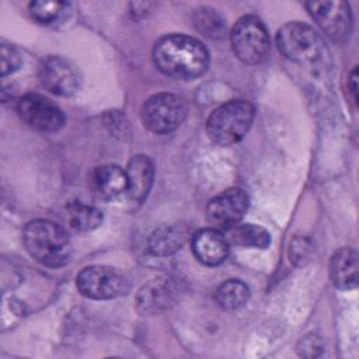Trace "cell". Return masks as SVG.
Listing matches in <instances>:
<instances>
[{"instance_id": "7", "label": "cell", "mask_w": 359, "mask_h": 359, "mask_svg": "<svg viewBox=\"0 0 359 359\" xmlns=\"http://www.w3.org/2000/svg\"><path fill=\"white\" fill-rule=\"evenodd\" d=\"M79 292L95 300H108L125 294L129 290V280L123 272L108 265H91L77 275Z\"/></svg>"}, {"instance_id": "24", "label": "cell", "mask_w": 359, "mask_h": 359, "mask_svg": "<svg viewBox=\"0 0 359 359\" xmlns=\"http://www.w3.org/2000/svg\"><path fill=\"white\" fill-rule=\"evenodd\" d=\"M302 344H303V348H302V351H300V355H306L307 351H311V352H310V356H316V355H317L316 349H321V348H323L321 341H320L318 337H316V335H307V337L302 341Z\"/></svg>"}, {"instance_id": "12", "label": "cell", "mask_w": 359, "mask_h": 359, "mask_svg": "<svg viewBox=\"0 0 359 359\" xmlns=\"http://www.w3.org/2000/svg\"><path fill=\"white\" fill-rule=\"evenodd\" d=\"M229 240L216 229L198 230L191 240V248L195 258L208 266L222 264L229 255Z\"/></svg>"}, {"instance_id": "3", "label": "cell", "mask_w": 359, "mask_h": 359, "mask_svg": "<svg viewBox=\"0 0 359 359\" xmlns=\"http://www.w3.org/2000/svg\"><path fill=\"white\" fill-rule=\"evenodd\" d=\"M276 45L286 59L307 67H318L330 57L323 36L299 21L287 22L278 31Z\"/></svg>"}, {"instance_id": "19", "label": "cell", "mask_w": 359, "mask_h": 359, "mask_svg": "<svg viewBox=\"0 0 359 359\" xmlns=\"http://www.w3.org/2000/svg\"><path fill=\"white\" fill-rule=\"evenodd\" d=\"M227 240L231 244L244 248H266L271 244L269 233L255 224H236L227 230Z\"/></svg>"}, {"instance_id": "14", "label": "cell", "mask_w": 359, "mask_h": 359, "mask_svg": "<svg viewBox=\"0 0 359 359\" xmlns=\"http://www.w3.org/2000/svg\"><path fill=\"white\" fill-rule=\"evenodd\" d=\"M125 172L128 178V196L136 202L144 201L154 180V165L151 160L147 156L136 154L129 160Z\"/></svg>"}, {"instance_id": "23", "label": "cell", "mask_w": 359, "mask_h": 359, "mask_svg": "<svg viewBox=\"0 0 359 359\" xmlns=\"http://www.w3.org/2000/svg\"><path fill=\"white\" fill-rule=\"evenodd\" d=\"M22 63L20 52L7 45H1V76H7L13 72H15Z\"/></svg>"}, {"instance_id": "15", "label": "cell", "mask_w": 359, "mask_h": 359, "mask_svg": "<svg viewBox=\"0 0 359 359\" xmlns=\"http://www.w3.org/2000/svg\"><path fill=\"white\" fill-rule=\"evenodd\" d=\"M358 252L344 247L334 252L330 261L332 283L339 289H353L358 285Z\"/></svg>"}, {"instance_id": "17", "label": "cell", "mask_w": 359, "mask_h": 359, "mask_svg": "<svg viewBox=\"0 0 359 359\" xmlns=\"http://www.w3.org/2000/svg\"><path fill=\"white\" fill-rule=\"evenodd\" d=\"M66 222L76 231H91L102 223V213L95 206L74 201L66 206Z\"/></svg>"}, {"instance_id": "4", "label": "cell", "mask_w": 359, "mask_h": 359, "mask_svg": "<svg viewBox=\"0 0 359 359\" xmlns=\"http://www.w3.org/2000/svg\"><path fill=\"white\" fill-rule=\"evenodd\" d=\"M254 105L247 100H231L217 107L206 121V132L219 146H231L240 142L254 121Z\"/></svg>"}, {"instance_id": "2", "label": "cell", "mask_w": 359, "mask_h": 359, "mask_svg": "<svg viewBox=\"0 0 359 359\" xmlns=\"http://www.w3.org/2000/svg\"><path fill=\"white\" fill-rule=\"evenodd\" d=\"M22 243L27 252L45 266H63L72 255L67 233L59 224L46 219L28 222L22 230Z\"/></svg>"}, {"instance_id": "13", "label": "cell", "mask_w": 359, "mask_h": 359, "mask_svg": "<svg viewBox=\"0 0 359 359\" xmlns=\"http://www.w3.org/2000/svg\"><path fill=\"white\" fill-rule=\"evenodd\" d=\"M90 187L98 198L105 201L115 199L128 189L126 172L115 164L95 167L90 174Z\"/></svg>"}, {"instance_id": "6", "label": "cell", "mask_w": 359, "mask_h": 359, "mask_svg": "<svg viewBox=\"0 0 359 359\" xmlns=\"http://www.w3.org/2000/svg\"><path fill=\"white\" fill-rule=\"evenodd\" d=\"M185 101L171 93H158L146 100L142 107L143 125L154 133L175 130L187 116Z\"/></svg>"}, {"instance_id": "9", "label": "cell", "mask_w": 359, "mask_h": 359, "mask_svg": "<svg viewBox=\"0 0 359 359\" xmlns=\"http://www.w3.org/2000/svg\"><path fill=\"white\" fill-rule=\"evenodd\" d=\"M247 209V192L241 188H229L209 201L206 206V217L213 229L227 231L238 224Z\"/></svg>"}, {"instance_id": "22", "label": "cell", "mask_w": 359, "mask_h": 359, "mask_svg": "<svg viewBox=\"0 0 359 359\" xmlns=\"http://www.w3.org/2000/svg\"><path fill=\"white\" fill-rule=\"evenodd\" d=\"M65 7H66V3L63 1L38 0V1L29 3L28 10L31 17L39 24H52L60 17Z\"/></svg>"}, {"instance_id": "5", "label": "cell", "mask_w": 359, "mask_h": 359, "mask_svg": "<svg viewBox=\"0 0 359 359\" xmlns=\"http://www.w3.org/2000/svg\"><path fill=\"white\" fill-rule=\"evenodd\" d=\"M230 39L234 55L245 65H258L269 53V34L257 15L241 17L234 24Z\"/></svg>"}, {"instance_id": "16", "label": "cell", "mask_w": 359, "mask_h": 359, "mask_svg": "<svg viewBox=\"0 0 359 359\" xmlns=\"http://www.w3.org/2000/svg\"><path fill=\"white\" fill-rule=\"evenodd\" d=\"M185 243V231L177 224L157 227L149 237V251L157 257L175 254Z\"/></svg>"}, {"instance_id": "21", "label": "cell", "mask_w": 359, "mask_h": 359, "mask_svg": "<svg viewBox=\"0 0 359 359\" xmlns=\"http://www.w3.org/2000/svg\"><path fill=\"white\" fill-rule=\"evenodd\" d=\"M195 24L199 31L205 32V35L210 38H219L223 35L226 29V24L223 18L212 8H199L195 14Z\"/></svg>"}, {"instance_id": "8", "label": "cell", "mask_w": 359, "mask_h": 359, "mask_svg": "<svg viewBox=\"0 0 359 359\" xmlns=\"http://www.w3.org/2000/svg\"><path fill=\"white\" fill-rule=\"evenodd\" d=\"M17 114L29 128L38 132H56L65 123L62 109L39 94H25L17 101Z\"/></svg>"}, {"instance_id": "18", "label": "cell", "mask_w": 359, "mask_h": 359, "mask_svg": "<svg viewBox=\"0 0 359 359\" xmlns=\"http://www.w3.org/2000/svg\"><path fill=\"white\" fill-rule=\"evenodd\" d=\"M250 299V287L238 280V279H229L217 286L215 292V302L223 310H238Z\"/></svg>"}, {"instance_id": "20", "label": "cell", "mask_w": 359, "mask_h": 359, "mask_svg": "<svg viewBox=\"0 0 359 359\" xmlns=\"http://www.w3.org/2000/svg\"><path fill=\"white\" fill-rule=\"evenodd\" d=\"M171 294L172 292L168 282H161V279H156L140 290L137 296L139 309L144 313L157 311L160 307L168 304Z\"/></svg>"}, {"instance_id": "25", "label": "cell", "mask_w": 359, "mask_h": 359, "mask_svg": "<svg viewBox=\"0 0 359 359\" xmlns=\"http://www.w3.org/2000/svg\"><path fill=\"white\" fill-rule=\"evenodd\" d=\"M348 87H349V90H351V93H352V100L355 101L356 100V81H358V70H356V67L352 70V73H351V76H349V79H348Z\"/></svg>"}, {"instance_id": "11", "label": "cell", "mask_w": 359, "mask_h": 359, "mask_svg": "<svg viewBox=\"0 0 359 359\" xmlns=\"http://www.w3.org/2000/svg\"><path fill=\"white\" fill-rule=\"evenodd\" d=\"M42 86L59 97H72L80 88V74L77 69L62 56H48L38 70Z\"/></svg>"}, {"instance_id": "10", "label": "cell", "mask_w": 359, "mask_h": 359, "mask_svg": "<svg viewBox=\"0 0 359 359\" xmlns=\"http://www.w3.org/2000/svg\"><path fill=\"white\" fill-rule=\"evenodd\" d=\"M317 25L334 41H344L352 31L351 7L345 1H309L304 4Z\"/></svg>"}, {"instance_id": "1", "label": "cell", "mask_w": 359, "mask_h": 359, "mask_svg": "<svg viewBox=\"0 0 359 359\" xmlns=\"http://www.w3.org/2000/svg\"><path fill=\"white\" fill-rule=\"evenodd\" d=\"M153 60L156 67L165 76L194 80L206 72L209 53L201 41L182 34H171L156 42Z\"/></svg>"}]
</instances>
